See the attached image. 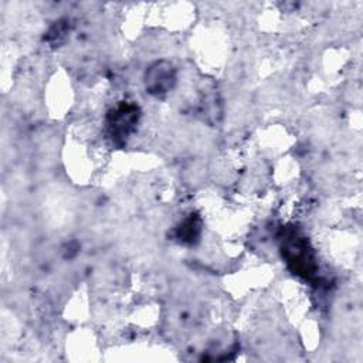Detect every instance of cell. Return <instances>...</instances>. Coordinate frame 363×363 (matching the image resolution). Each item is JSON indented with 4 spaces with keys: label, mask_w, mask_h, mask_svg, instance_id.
I'll return each mask as SVG.
<instances>
[{
    "label": "cell",
    "mask_w": 363,
    "mask_h": 363,
    "mask_svg": "<svg viewBox=\"0 0 363 363\" xmlns=\"http://www.w3.org/2000/svg\"><path fill=\"white\" fill-rule=\"evenodd\" d=\"M174 68L167 61H157L146 72V88L152 94H164L174 84Z\"/></svg>",
    "instance_id": "obj_1"
}]
</instances>
